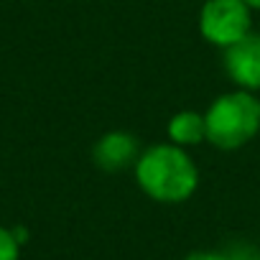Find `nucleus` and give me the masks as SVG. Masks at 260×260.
I'll return each instance as SVG.
<instances>
[{
  "mask_svg": "<svg viewBox=\"0 0 260 260\" xmlns=\"http://www.w3.org/2000/svg\"><path fill=\"white\" fill-rule=\"evenodd\" d=\"M136 176L141 189L161 204L186 202L199 186V171L194 161L181 146L174 143L146 148L136 161Z\"/></svg>",
  "mask_w": 260,
  "mask_h": 260,
  "instance_id": "nucleus-1",
  "label": "nucleus"
},
{
  "mask_svg": "<svg viewBox=\"0 0 260 260\" xmlns=\"http://www.w3.org/2000/svg\"><path fill=\"white\" fill-rule=\"evenodd\" d=\"M207 141L219 151H235L250 143L260 130V102L245 92H230L217 97L204 112Z\"/></svg>",
  "mask_w": 260,
  "mask_h": 260,
  "instance_id": "nucleus-2",
  "label": "nucleus"
},
{
  "mask_svg": "<svg viewBox=\"0 0 260 260\" xmlns=\"http://www.w3.org/2000/svg\"><path fill=\"white\" fill-rule=\"evenodd\" d=\"M250 6L242 0H207L199 13L202 36L214 46H232L250 34Z\"/></svg>",
  "mask_w": 260,
  "mask_h": 260,
  "instance_id": "nucleus-3",
  "label": "nucleus"
},
{
  "mask_svg": "<svg viewBox=\"0 0 260 260\" xmlns=\"http://www.w3.org/2000/svg\"><path fill=\"white\" fill-rule=\"evenodd\" d=\"M224 69L240 89H245V92L260 89V36L247 34L237 44L227 46L224 49Z\"/></svg>",
  "mask_w": 260,
  "mask_h": 260,
  "instance_id": "nucleus-4",
  "label": "nucleus"
},
{
  "mask_svg": "<svg viewBox=\"0 0 260 260\" xmlns=\"http://www.w3.org/2000/svg\"><path fill=\"white\" fill-rule=\"evenodd\" d=\"M138 156H141L138 141L130 133H122V130H112V133L102 136L92 148L94 164L105 171H122L127 166H133Z\"/></svg>",
  "mask_w": 260,
  "mask_h": 260,
  "instance_id": "nucleus-5",
  "label": "nucleus"
},
{
  "mask_svg": "<svg viewBox=\"0 0 260 260\" xmlns=\"http://www.w3.org/2000/svg\"><path fill=\"white\" fill-rule=\"evenodd\" d=\"M169 138L174 146H197L207 138V125H204V115L184 110L179 115L171 117L169 122Z\"/></svg>",
  "mask_w": 260,
  "mask_h": 260,
  "instance_id": "nucleus-6",
  "label": "nucleus"
},
{
  "mask_svg": "<svg viewBox=\"0 0 260 260\" xmlns=\"http://www.w3.org/2000/svg\"><path fill=\"white\" fill-rule=\"evenodd\" d=\"M184 260H260V250L240 242L227 250H197V252H189Z\"/></svg>",
  "mask_w": 260,
  "mask_h": 260,
  "instance_id": "nucleus-7",
  "label": "nucleus"
},
{
  "mask_svg": "<svg viewBox=\"0 0 260 260\" xmlns=\"http://www.w3.org/2000/svg\"><path fill=\"white\" fill-rule=\"evenodd\" d=\"M18 255H21V245L13 230L0 227V260H18Z\"/></svg>",
  "mask_w": 260,
  "mask_h": 260,
  "instance_id": "nucleus-8",
  "label": "nucleus"
},
{
  "mask_svg": "<svg viewBox=\"0 0 260 260\" xmlns=\"http://www.w3.org/2000/svg\"><path fill=\"white\" fill-rule=\"evenodd\" d=\"M245 6H250V8H255V11H260V0H242Z\"/></svg>",
  "mask_w": 260,
  "mask_h": 260,
  "instance_id": "nucleus-9",
  "label": "nucleus"
}]
</instances>
